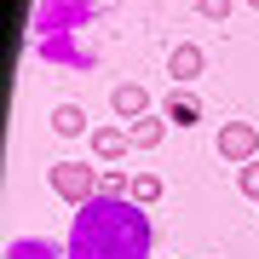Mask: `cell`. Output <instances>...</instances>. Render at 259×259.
Returning a JSON list of instances; mask_svg holds the SVG:
<instances>
[{"label": "cell", "instance_id": "5b68a950", "mask_svg": "<svg viewBox=\"0 0 259 259\" xmlns=\"http://www.w3.org/2000/svg\"><path fill=\"white\" fill-rule=\"evenodd\" d=\"M202 69H207V52L196 47V40H179V47L167 52V75H173V87H196Z\"/></svg>", "mask_w": 259, "mask_h": 259}, {"label": "cell", "instance_id": "9a60e30c", "mask_svg": "<svg viewBox=\"0 0 259 259\" xmlns=\"http://www.w3.org/2000/svg\"><path fill=\"white\" fill-rule=\"evenodd\" d=\"M231 6H236V0H196V12H202L207 23H225V18H231Z\"/></svg>", "mask_w": 259, "mask_h": 259}, {"label": "cell", "instance_id": "3957f363", "mask_svg": "<svg viewBox=\"0 0 259 259\" xmlns=\"http://www.w3.org/2000/svg\"><path fill=\"white\" fill-rule=\"evenodd\" d=\"M93 23V0H40L35 6V40L47 35H69V29Z\"/></svg>", "mask_w": 259, "mask_h": 259}, {"label": "cell", "instance_id": "6da1fadb", "mask_svg": "<svg viewBox=\"0 0 259 259\" xmlns=\"http://www.w3.org/2000/svg\"><path fill=\"white\" fill-rule=\"evenodd\" d=\"M150 213L133 196H93L75 207L69 225V259H150Z\"/></svg>", "mask_w": 259, "mask_h": 259}, {"label": "cell", "instance_id": "8992f818", "mask_svg": "<svg viewBox=\"0 0 259 259\" xmlns=\"http://www.w3.org/2000/svg\"><path fill=\"white\" fill-rule=\"evenodd\" d=\"M161 115L173 121V127H196L207 110H202V98H196V87H167V104H161Z\"/></svg>", "mask_w": 259, "mask_h": 259}, {"label": "cell", "instance_id": "52a82bcc", "mask_svg": "<svg viewBox=\"0 0 259 259\" xmlns=\"http://www.w3.org/2000/svg\"><path fill=\"white\" fill-rule=\"evenodd\" d=\"M87 144H93L98 161H121V156L133 150V133H127V127H93V133H87Z\"/></svg>", "mask_w": 259, "mask_h": 259}, {"label": "cell", "instance_id": "4fadbf2b", "mask_svg": "<svg viewBox=\"0 0 259 259\" xmlns=\"http://www.w3.org/2000/svg\"><path fill=\"white\" fill-rule=\"evenodd\" d=\"M127 190H133V179L121 173V167H104L98 173V196H127Z\"/></svg>", "mask_w": 259, "mask_h": 259}, {"label": "cell", "instance_id": "ba28073f", "mask_svg": "<svg viewBox=\"0 0 259 259\" xmlns=\"http://www.w3.org/2000/svg\"><path fill=\"white\" fill-rule=\"evenodd\" d=\"M110 110H115L121 121H139V115H150V87H139V81H121L115 93H110Z\"/></svg>", "mask_w": 259, "mask_h": 259}, {"label": "cell", "instance_id": "5bb4252c", "mask_svg": "<svg viewBox=\"0 0 259 259\" xmlns=\"http://www.w3.org/2000/svg\"><path fill=\"white\" fill-rule=\"evenodd\" d=\"M236 190L248 196V202H259V161H248V167H236Z\"/></svg>", "mask_w": 259, "mask_h": 259}, {"label": "cell", "instance_id": "277c9868", "mask_svg": "<svg viewBox=\"0 0 259 259\" xmlns=\"http://www.w3.org/2000/svg\"><path fill=\"white\" fill-rule=\"evenodd\" d=\"M219 161H231V167L259 161V127L253 121H225L219 127Z\"/></svg>", "mask_w": 259, "mask_h": 259}, {"label": "cell", "instance_id": "8fae6325", "mask_svg": "<svg viewBox=\"0 0 259 259\" xmlns=\"http://www.w3.org/2000/svg\"><path fill=\"white\" fill-rule=\"evenodd\" d=\"M52 133H58V139H81V133H87V110H81V104H58V110H52Z\"/></svg>", "mask_w": 259, "mask_h": 259}, {"label": "cell", "instance_id": "30bf717a", "mask_svg": "<svg viewBox=\"0 0 259 259\" xmlns=\"http://www.w3.org/2000/svg\"><path fill=\"white\" fill-rule=\"evenodd\" d=\"M127 133H133V150H156L161 139H167V115H139V121H127Z\"/></svg>", "mask_w": 259, "mask_h": 259}, {"label": "cell", "instance_id": "9c48e42d", "mask_svg": "<svg viewBox=\"0 0 259 259\" xmlns=\"http://www.w3.org/2000/svg\"><path fill=\"white\" fill-rule=\"evenodd\" d=\"M6 259H69V242H47V236H12Z\"/></svg>", "mask_w": 259, "mask_h": 259}, {"label": "cell", "instance_id": "7c38bea8", "mask_svg": "<svg viewBox=\"0 0 259 259\" xmlns=\"http://www.w3.org/2000/svg\"><path fill=\"white\" fill-rule=\"evenodd\" d=\"M127 196H133L139 207H156V202H161V179H156V173H133V190H127Z\"/></svg>", "mask_w": 259, "mask_h": 259}, {"label": "cell", "instance_id": "2e32d148", "mask_svg": "<svg viewBox=\"0 0 259 259\" xmlns=\"http://www.w3.org/2000/svg\"><path fill=\"white\" fill-rule=\"evenodd\" d=\"M248 6H253V12H259V0H248Z\"/></svg>", "mask_w": 259, "mask_h": 259}, {"label": "cell", "instance_id": "7a4b0ae2", "mask_svg": "<svg viewBox=\"0 0 259 259\" xmlns=\"http://www.w3.org/2000/svg\"><path fill=\"white\" fill-rule=\"evenodd\" d=\"M47 185L58 202H69V207H87L98 196V167H81V161H52L47 167Z\"/></svg>", "mask_w": 259, "mask_h": 259}]
</instances>
